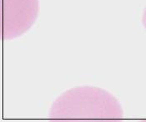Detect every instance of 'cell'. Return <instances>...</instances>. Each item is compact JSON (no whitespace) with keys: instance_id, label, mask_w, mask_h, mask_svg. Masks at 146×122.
<instances>
[{"instance_id":"obj_1","label":"cell","mask_w":146,"mask_h":122,"mask_svg":"<svg viewBox=\"0 0 146 122\" xmlns=\"http://www.w3.org/2000/svg\"><path fill=\"white\" fill-rule=\"evenodd\" d=\"M52 120H121L123 111L117 99L95 86L68 90L55 101L49 112Z\"/></svg>"},{"instance_id":"obj_2","label":"cell","mask_w":146,"mask_h":122,"mask_svg":"<svg viewBox=\"0 0 146 122\" xmlns=\"http://www.w3.org/2000/svg\"><path fill=\"white\" fill-rule=\"evenodd\" d=\"M2 34L13 39L31 28L38 13V0H2Z\"/></svg>"},{"instance_id":"obj_3","label":"cell","mask_w":146,"mask_h":122,"mask_svg":"<svg viewBox=\"0 0 146 122\" xmlns=\"http://www.w3.org/2000/svg\"><path fill=\"white\" fill-rule=\"evenodd\" d=\"M142 22H143V25L146 30V8L144 11V14H143V18H142Z\"/></svg>"}]
</instances>
